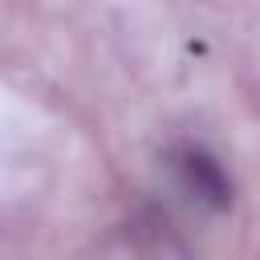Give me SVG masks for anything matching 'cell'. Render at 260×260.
Instances as JSON below:
<instances>
[{"mask_svg": "<svg viewBox=\"0 0 260 260\" xmlns=\"http://www.w3.org/2000/svg\"><path fill=\"white\" fill-rule=\"evenodd\" d=\"M175 171H179L183 187H187L195 199H203L207 207L223 211V207L232 203V183H228L223 167H219L207 150H199V146H183V150L175 154Z\"/></svg>", "mask_w": 260, "mask_h": 260, "instance_id": "1", "label": "cell"}]
</instances>
